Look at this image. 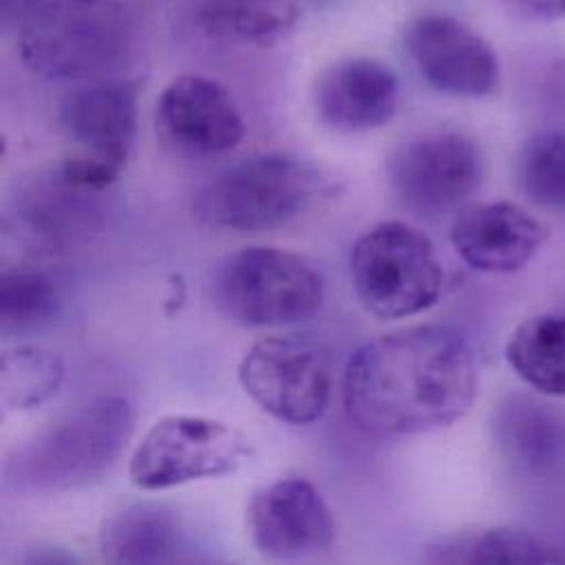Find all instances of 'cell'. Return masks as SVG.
Instances as JSON below:
<instances>
[{"mask_svg":"<svg viewBox=\"0 0 565 565\" xmlns=\"http://www.w3.org/2000/svg\"><path fill=\"white\" fill-rule=\"evenodd\" d=\"M479 369L468 340L417 324L362 344L344 369L349 422L373 437H408L452 426L475 404Z\"/></svg>","mask_w":565,"mask_h":565,"instance_id":"1","label":"cell"},{"mask_svg":"<svg viewBox=\"0 0 565 565\" xmlns=\"http://www.w3.org/2000/svg\"><path fill=\"white\" fill-rule=\"evenodd\" d=\"M11 20L24 66L44 79L113 77L135 49L126 0H20Z\"/></svg>","mask_w":565,"mask_h":565,"instance_id":"2","label":"cell"},{"mask_svg":"<svg viewBox=\"0 0 565 565\" xmlns=\"http://www.w3.org/2000/svg\"><path fill=\"white\" fill-rule=\"evenodd\" d=\"M132 406L104 395L55 419L11 450L4 486L20 494H55L102 479L132 435Z\"/></svg>","mask_w":565,"mask_h":565,"instance_id":"3","label":"cell"},{"mask_svg":"<svg viewBox=\"0 0 565 565\" xmlns=\"http://www.w3.org/2000/svg\"><path fill=\"white\" fill-rule=\"evenodd\" d=\"M331 192L327 174L287 152L254 154L207 179L192 199L194 216L234 232L276 230L309 212Z\"/></svg>","mask_w":565,"mask_h":565,"instance_id":"4","label":"cell"},{"mask_svg":"<svg viewBox=\"0 0 565 565\" xmlns=\"http://www.w3.org/2000/svg\"><path fill=\"white\" fill-rule=\"evenodd\" d=\"M362 307L382 320H404L435 307L444 267L433 241L411 223L382 221L358 236L349 256Z\"/></svg>","mask_w":565,"mask_h":565,"instance_id":"5","label":"cell"},{"mask_svg":"<svg viewBox=\"0 0 565 565\" xmlns=\"http://www.w3.org/2000/svg\"><path fill=\"white\" fill-rule=\"evenodd\" d=\"M216 307L245 327H287L313 318L324 300L320 271L300 254L247 245L214 271Z\"/></svg>","mask_w":565,"mask_h":565,"instance_id":"6","label":"cell"},{"mask_svg":"<svg viewBox=\"0 0 565 565\" xmlns=\"http://www.w3.org/2000/svg\"><path fill=\"white\" fill-rule=\"evenodd\" d=\"M238 382L274 419L309 426L329 411L335 382L333 355L305 333L265 335L243 353Z\"/></svg>","mask_w":565,"mask_h":565,"instance_id":"7","label":"cell"},{"mask_svg":"<svg viewBox=\"0 0 565 565\" xmlns=\"http://www.w3.org/2000/svg\"><path fill=\"white\" fill-rule=\"evenodd\" d=\"M252 455L247 439L205 415H166L135 446L128 477L139 490L157 492L183 483L234 475Z\"/></svg>","mask_w":565,"mask_h":565,"instance_id":"8","label":"cell"},{"mask_svg":"<svg viewBox=\"0 0 565 565\" xmlns=\"http://www.w3.org/2000/svg\"><path fill=\"white\" fill-rule=\"evenodd\" d=\"M483 179V157L475 139L459 130H437L406 139L388 159V183L397 201L419 214L461 210Z\"/></svg>","mask_w":565,"mask_h":565,"instance_id":"9","label":"cell"},{"mask_svg":"<svg viewBox=\"0 0 565 565\" xmlns=\"http://www.w3.org/2000/svg\"><path fill=\"white\" fill-rule=\"evenodd\" d=\"M254 547L278 563H298L327 552L335 519L322 492L307 479L287 477L258 488L245 508Z\"/></svg>","mask_w":565,"mask_h":565,"instance_id":"10","label":"cell"},{"mask_svg":"<svg viewBox=\"0 0 565 565\" xmlns=\"http://www.w3.org/2000/svg\"><path fill=\"white\" fill-rule=\"evenodd\" d=\"M404 46L424 82L444 95L479 99L499 86L501 68L494 49L452 15L415 18L406 26Z\"/></svg>","mask_w":565,"mask_h":565,"instance_id":"11","label":"cell"},{"mask_svg":"<svg viewBox=\"0 0 565 565\" xmlns=\"http://www.w3.org/2000/svg\"><path fill=\"white\" fill-rule=\"evenodd\" d=\"M154 124L163 143L185 157H216L245 137V121L230 90L196 73L166 84L157 99Z\"/></svg>","mask_w":565,"mask_h":565,"instance_id":"12","label":"cell"},{"mask_svg":"<svg viewBox=\"0 0 565 565\" xmlns=\"http://www.w3.org/2000/svg\"><path fill=\"white\" fill-rule=\"evenodd\" d=\"M139 86L130 79L104 77L73 88L60 104V128L75 154L124 170L137 137Z\"/></svg>","mask_w":565,"mask_h":565,"instance_id":"13","label":"cell"},{"mask_svg":"<svg viewBox=\"0 0 565 565\" xmlns=\"http://www.w3.org/2000/svg\"><path fill=\"white\" fill-rule=\"evenodd\" d=\"M547 238V227L512 201L463 205L450 225V243L459 258L486 274L523 269Z\"/></svg>","mask_w":565,"mask_h":565,"instance_id":"14","label":"cell"},{"mask_svg":"<svg viewBox=\"0 0 565 565\" xmlns=\"http://www.w3.org/2000/svg\"><path fill=\"white\" fill-rule=\"evenodd\" d=\"M311 99L324 126L342 132H369L395 117L399 82L380 60L344 57L320 71Z\"/></svg>","mask_w":565,"mask_h":565,"instance_id":"15","label":"cell"},{"mask_svg":"<svg viewBox=\"0 0 565 565\" xmlns=\"http://www.w3.org/2000/svg\"><path fill=\"white\" fill-rule=\"evenodd\" d=\"M99 192L68 181L60 168L29 177L15 196V214L31 234L46 243L86 241L104 223Z\"/></svg>","mask_w":565,"mask_h":565,"instance_id":"16","label":"cell"},{"mask_svg":"<svg viewBox=\"0 0 565 565\" xmlns=\"http://www.w3.org/2000/svg\"><path fill=\"white\" fill-rule=\"evenodd\" d=\"M296 0H201L196 29L214 42L232 46H274L300 24Z\"/></svg>","mask_w":565,"mask_h":565,"instance_id":"17","label":"cell"},{"mask_svg":"<svg viewBox=\"0 0 565 565\" xmlns=\"http://www.w3.org/2000/svg\"><path fill=\"white\" fill-rule=\"evenodd\" d=\"M177 550V521L157 503H130L99 530L104 565H168Z\"/></svg>","mask_w":565,"mask_h":565,"instance_id":"18","label":"cell"},{"mask_svg":"<svg viewBox=\"0 0 565 565\" xmlns=\"http://www.w3.org/2000/svg\"><path fill=\"white\" fill-rule=\"evenodd\" d=\"M492 433L501 455L532 472L556 466L565 455V422L545 404L505 399L494 413Z\"/></svg>","mask_w":565,"mask_h":565,"instance_id":"19","label":"cell"},{"mask_svg":"<svg viewBox=\"0 0 565 565\" xmlns=\"http://www.w3.org/2000/svg\"><path fill=\"white\" fill-rule=\"evenodd\" d=\"M505 362L536 393L565 397V311L539 313L514 327Z\"/></svg>","mask_w":565,"mask_h":565,"instance_id":"20","label":"cell"},{"mask_svg":"<svg viewBox=\"0 0 565 565\" xmlns=\"http://www.w3.org/2000/svg\"><path fill=\"white\" fill-rule=\"evenodd\" d=\"M64 382V362L55 351L15 344L0 355L2 413L31 411L49 402Z\"/></svg>","mask_w":565,"mask_h":565,"instance_id":"21","label":"cell"},{"mask_svg":"<svg viewBox=\"0 0 565 565\" xmlns=\"http://www.w3.org/2000/svg\"><path fill=\"white\" fill-rule=\"evenodd\" d=\"M62 302L57 282L35 267H11L0 276V327L26 333L53 320Z\"/></svg>","mask_w":565,"mask_h":565,"instance_id":"22","label":"cell"},{"mask_svg":"<svg viewBox=\"0 0 565 565\" xmlns=\"http://www.w3.org/2000/svg\"><path fill=\"white\" fill-rule=\"evenodd\" d=\"M516 179L539 207L565 212V132H536L519 150Z\"/></svg>","mask_w":565,"mask_h":565,"instance_id":"23","label":"cell"},{"mask_svg":"<svg viewBox=\"0 0 565 565\" xmlns=\"http://www.w3.org/2000/svg\"><path fill=\"white\" fill-rule=\"evenodd\" d=\"M466 565H565V556L521 527H490L466 539Z\"/></svg>","mask_w":565,"mask_h":565,"instance_id":"24","label":"cell"},{"mask_svg":"<svg viewBox=\"0 0 565 565\" xmlns=\"http://www.w3.org/2000/svg\"><path fill=\"white\" fill-rule=\"evenodd\" d=\"M503 4L523 20L554 22L565 18V0H503Z\"/></svg>","mask_w":565,"mask_h":565,"instance_id":"25","label":"cell"},{"mask_svg":"<svg viewBox=\"0 0 565 565\" xmlns=\"http://www.w3.org/2000/svg\"><path fill=\"white\" fill-rule=\"evenodd\" d=\"M424 565H466V539H450L428 547Z\"/></svg>","mask_w":565,"mask_h":565,"instance_id":"26","label":"cell"},{"mask_svg":"<svg viewBox=\"0 0 565 565\" xmlns=\"http://www.w3.org/2000/svg\"><path fill=\"white\" fill-rule=\"evenodd\" d=\"M201 565H214V563H201Z\"/></svg>","mask_w":565,"mask_h":565,"instance_id":"27","label":"cell"}]
</instances>
